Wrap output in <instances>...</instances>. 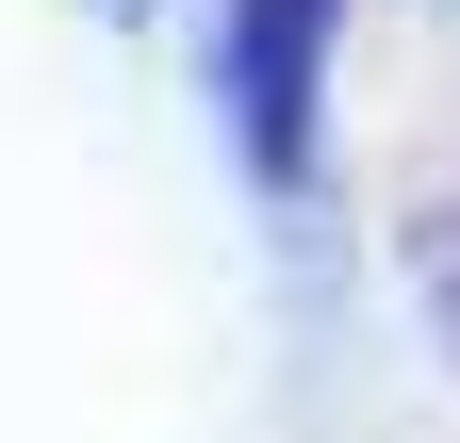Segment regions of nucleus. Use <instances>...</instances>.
<instances>
[{
	"instance_id": "1",
	"label": "nucleus",
	"mask_w": 460,
	"mask_h": 443,
	"mask_svg": "<svg viewBox=\"0 0 460 443\" xmlns=\"http://www.w3.org/2000/svg\"><path fill=\"white\" fill-rule=\"evenodd\" d=\"M313 33H329V0H247V116H263V164H296V132H313Z\"/></svg>"
}]
</instances>
